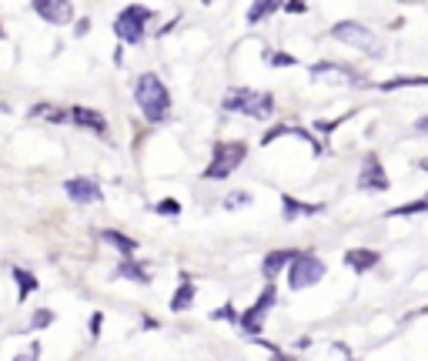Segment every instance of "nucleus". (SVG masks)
I'll return each instance as SVG.
<instances>
[{
	"label": "nucleus",
	"instance_id": "nucleus-13",
	"mask_svg": "<svg viewBox=\"0 0 428 361\" xmlns=\"http://www.w3.org/2000/svg\"><path fill=\"white\" fill-rule=\"evenodd\" d=\"M281 204H284V218L288 221H295V218H311V214H321V204H305V201H295V197H281Z\"/></svg>",
	"mask_w": 428,
	"mask_h": 361
},
{
	"label": "nucleus",
	"instance_id": "nucleus-20",
	"mask_svg": "<svg viewBox=\"0 0 428 361\" xmlns=\"http://www.w3.org/2000/svg\"><path fill=\"white\" fill-rule=\"evenodd\" d=\"M271 10H275V3H271V0H264V3H255V7H251V10H248V20H251V24H255V20L268 17V14H271Z\"/></svg>",
	"mask_w": 428,
	"mask_h": 361
},
{
	"label": "nucleus",
	"instance_id": "nucleus-8",
	"mask_svg": "<svg viewBox=\"0 0 428 361\" xmlns=\"http://www.w3.org/2000/svg\"><path fill=\"white\" fill-rule=\"evenodd\" d=\"M64 191L74 204H101V188L94 184V177H71Z\"/></svg>",
	"mask_w": 428,
	"mask_h": 361
},
{
	"label": "nucleus",
	"instance_id": "nucleus-9",
	"mask_svg": "<svg viewBox=\"0 0 428 361\" xmlns=\"http://www.w3.org/2000/svg\"><path fill=\"white\" fill-rule=\"evenodd\" d=\"M34 10L44 20H51V24H67L74 17V3H67V0H37Z\"/></svg>",
	"mask_w": 428,
	"mask_h": 361
},
{
	"label": "nucleus",
	"instance_id": "nucleus-4",
	"mask_svg": "<svg viewBox=\"0 0 428 361\" xmlns=\"http://www.w3.org/2000/svg\"><path fill=\"white\" fill-rule=\"evenodd\" d=\"M321 278H325V261H321V258H315V254H295V258H291L288 281H291V288H295V291L318 285Z\"/></svg>",
	"mask_w": 428,
	"mask_h": 361
},
{
	"label": "nucleus",
	"instance_id": "nucleus-2",
	"mask_svg": "<svg viewBox=\"0 0 428 361\" xmlns=\"http://www.w3.org/2000/svg\"><path fill=\"white\" fill-rule=\"evenodd\" d=\"M221 104L228 111H241V114H251V117H268L275 111L271 94H261V91H251V87H231Z\"/></svg>",
	"mask_w": 428,
	"mask_h": 361
},
{
	"label": "nucleus",
	"instance_id": "nucleus-24",
	"mask_svg": "<svg viewBox=\"0 0 428 361\" xmlns=\"http://www.w3.org/2000/svg\"><path fill=\"white\" fill-rule=\"evenodd\" d=\"M264 58L271 60L275 67H291V64H295V58H288V54H264Z\"/></svg>",
	"mask_w": 428,
	"mask_h": 361
},
{
	"label": "nucleus",
	"instance_id": "nucleus-14",
	"mask_svg": "<svg viewBox=\"0 0 428 361\" xmlns=\"http://www.w3.org/2000/svg\"><path fill=\"white\" fill-rule=\"evenodd\" d=\"M71 117H74L80 127H91V131H97V134L108 131V121L97 114V111H91V107H74V111H71Z\"/></svg>",
	"mask_w": 428,
	"mask_h": 361
},
{
	"label": "nucleus",
	"instance_id": "nucleus-19",
	"mask_svg": "<svg viewBox=\"0 0 428 361\" xmlns=\"http://www.w3.org/2000/svg\"><path fill=\"white\" fill-rule=\"evenodd\" d=\"M121 274H124V278H134L137 285H148V281H151L148 271H144V267H137V265H121Z\"/></svg>",
	"mask_w": 428,
	"mask_h": 361
},
{
	"label": "nucleus",
	"instance_id": "nucleus-11",
	"mask_svg": "<svg viewBox=\"0 0 428 361\" xmlns=\"http://www.w3.org/2000/svg\"><path fill=\"white\" fill-rule=\"evenodd\" d=\"M361 188H375V191H385L388 188V177H385V168L378 157H365V168H361Z\"/></svg>",
	"mask_w": 428,
	"mask_h": 361
},
{
	"label": "nucleus",
	"instance_id": "nucleus-12",
	"mask_svg": "<svg viewBox=\"0 0 428 361\" xmlns=\"http://www.w3.org/2000/svg\"><path fill=\"white\" fill-rule=\"evenodd\" d=\"M345 265L354 267L358 274H361V271H372V267L378 265V251H368V247H348V251H345Z\"/></svg>",
	"mask_w": 428,
	"mask_h": 361
},
{
	"label": "nucleus",
	"instance_id": "nucleus-25",
	"mask_svg": "<svg viewBox=\"0 0 428 361\" xmlns=\"http://www.w3.org/2000/svg\"><path fill=\"white\" fill-rule=\"evenodd\" d=\"M51 318H54V315H51V311H37V315H34V328H44V324H51Z\"/></svg>",
	"mask_w": 428,
	"mask_h": 361
},
{
	"label": "nucleus",
	"instance_id": "nucleus-7",
	"mask_svg": "<svg viewBox=\"0 0 428 361\" xmlns=\"http://www.w3.org/2000/svg\"><path fill=\"white\" fill-rule=\"evenodd\" d=\"M271 304H275V288L268 285L264 291H261V298H258V301H255L251 308H248V315H241V318H238V324H241L244 331L258 335V331H261V318L268 315V308H271Z\"/></svg>",
	"mask_w": 428,
	"mask_h": 361
},
{
	"label": "nucleus",
	"instance_id": "nucleus-5",
	"mask_svg": "<svg viewBox=\"0 0 428 361\" xmlns=\"http://www.w3.org/2000/svg\"><path fill=\"white\" fill-rule=\"evenodd\" d=\"M148 10L144 7H128L121 17L114 20V34L124 44H141L144 40V24H148Z\"/></svg>",
	"mask_w": 428,
	"mask_h": 361
},
{
	"label": "nucleus",
	"instance_id": "nucleus-26",
	"mask_svg": "<svg viewBox=\"0 0 428 361\" xmlns=\"http://www.w3.org/2000/svg\"><path fill=\"white\" fill-rule=\"evenodd\" d=\"M37 351H40L37 344H31V351H27V355H17L14 361H37Z\"/></svg>",
	"mask_w": 428,
	"mask_h": 361
},
{
	"label": "nucleus",
	"instance_id": "nucleus-10",
	"mask_svg": "<svg viewBox=\"0 0 428 361\" xmlns=\"http://www.w3.org/2000/svg\"><path fill=\"white\" fill-rule=\"evenodd\" d=\"M311 80H328V84H354L358 77L348 71V67H341V64H328V60H321L311 67Z\"/></svg>",
	"mask_w": 428,
	"mask_h": 361
},
{
	"label": "nucleus",
	"instance_id": "nucleus-1",
	"mask_svg": "<svg viewBox=\"0 0 428 361\" xmlns=\"http://www.w3.org/2000/svg\"><path fill=\"white\" fill-rule=\"evenodd\" d=\"M134 97H137V107L144 111L148 121L161 124L171 111V97H168V87L161 84V77L154 74H144L137 77V87H134Z\"/></svg>",
	"mask_w": 428,
	"mask_h": 361
},
{
	"label": "nucleus",
	"instance_id": "nucleus-27",
	"mask_svg": "<svg viewBox=\"0 0 428 361\" xmlns=\"http://www.w3.org/2000/svg\"><path fill=\"white\" fill-rule=\"evenodd\" d=\"M275 361H295V358H288V355H278V358H275Z\"/></svg>",
	"mask_w": 428,
	"mask_h": 361
},
{
	"label": "nucleus",
	"instance_id": "nucleus-3",
	"mask_svg": "<svg viewBox=\"0 0 428 361\" xmlns=\"http://www.w3.org/2000/svg\"><path fill=\"white\" fill-rule=\"evenodd\" d=\"M244 154H248V148L238 144V141H231V144H218V148H214V157H211V164H207V171H205V177L207 181H224V177H228V174L244 161Z\"/></svg>",
	"mask_w": 428,
	"mask_h": 361
},
{
	"label": "nucleus",
	"instance_id": "nucleus-16",
	"mask_svg": "<svg viewBox=\"0 0 428 361\" xmlns=\"http://www.w3.org/2000/svg\"><path fill=\"white\" fill-rule=\"evenodd\" d=\"M194 304V285L187 281V278H181V288H178V294L171 298V311H187Z\"/></svg>",
	"mask_w": 428,
	"mask_h": 361
},
{
	"label": "nucleus",
	"instance_id": "nucleus-21",
	"mask_svg": "<svg viewBox=\"0 0 428 361\" xmlns=\"http://www.w3.org/2000/svg\"><path fill=\"white\" fill-rule=\"evenodd\" d=\"M244 204H251V194L241 191V194H228L224 197V208H244Z\"/></svg>",
	"mask_w": 428,
	"mask_h": 361
},
{
	"label": "nucleus",
	"instance_id": "nucleus-22",
	"mask_svg": "<svg viewBox=\"0 0 428 361\" xmlns=\"http://www.w3.org/2000/svg\"><path fill=\"white\" fill-rule=\"evenodd\" d=\"M418 211H425V201H415L409 208H395L391 211V218H409V214H418Z\"/></svg>",
	"mask_w": 428,
	"mask_h": 361
},
{
	"label": "nucleus",
	"instance_id": "nucleus-23",
	"mask_svg": "<svg viewBox=\"0 0 428 361\" xmlns=\"http://www.w3.org/2000/svg\"><path fill=\"white\" fill-rule=\"evenodd\" d=\"M154 211H157V214H171V218H174V214H178V201H174V197H168V201H161V204H154Z\"/></svg>",
	"mask_w": 428,
	"mask_h": 361
},
{
	"label": "nucleus",
	"instance_id": "nucleus-15",
	"mask_svg": "<svg viewBox=\"0 0 428 361\" xmlns=\"http://www.w3.org/2000/svg\"><path fill=\"white\" fill-rule=\"evenodd\" d=\"M291 258H295V251H271V254L264 258V265H261V267H264V274H268V278H275L284 265H291Z\"/></svg>",
	"mask_w": 428,
	"mask_h": 361
},
{
	"label": "nucleus",
	"instance_id": "nucleus-6",
	"mask_svg": "<svg viewBox=\"0 0 428 361\" xmlns=\"http://www.w3.org/2000/svg\"><path fill=\"white\" fill-rule=\"evenodd\" d=\"M338 40H345V44H352L358 47L361 54H382V47H378V40L368 27H361V24H352V20H345V24H335V30H332Z\"/></svg>",
	"mask_w": 428,
	"mask_h": 361
},
{
	"label": "nucleus",
	"instance_id": "nucleus-18",
	"mask_svg": "<svg viewBox=\"0 0 428 361\" xmlns=\"http://www.w3.org/2000/svg\"><path fill=\"white\" fill-rule=\"evenodd\" d=\"M14 278H17V285H20V298H27L31 291H37V278L34 274H27V271H14Z\"/></svg>",
	"mask_w": 428,
	"mask_h": 361
},
{
	"label": "nucleus",
	"instance_id": "nucleus-17",
	"mask_svg": "<svg viewBox=\"0 0 428 361\" xmlns=\"http://www.w3.org/2000/svg\"><path fill=\"white\" fill-rule=\"evenodd\" d=\"M101 238H104V241H108V245H114L117 247V251H124V254H134V251H137V241H134V238H124V234H121V231H101Z\"/></svg>",
	"mask_w": 428,
	"mask_h": 361
}]
</instances>
